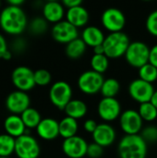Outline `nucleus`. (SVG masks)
<instances>
[{
    "label": "nucleus",
    "mask_w": 157,
    "mask_h": 158,
    "mask_svg": "<svg viewBox=\"0 0 157 158\" xmlns=\"http://www.w3.org/2000/svg\"><path fill=\"white\" fill-rule=\"evenodd\" d=\"M8 51L9 50L7 48V44L5 37L2 34H0V58L3 59V57Z\"/></svg>",
    "instance_id": "obj_38"
},
{
    "label": "nucleus",
    "mask_w": 157,
    "mask_h": 158,
    "mask_svg": "<svg viewBox=\"0 0 157 158\" xmlns=\"http://www.w3.org/2000/svg\"><path fill=\"white\" fill-rule=\"evenodd\" d=\"M139 79L153 84L157 80V69L152 64L147 63L139 69Z\"/></svg>",
    "instance_id": "obj_30"
},
{
    "label": "nucleus",
    "mask_w": 157,
    "mask_h": 158,
    "mask_svg": "<svg viewBox=\"0 0 157 158\" xmlns=\"http://www.w3.org/2000/svg\"><path fill=\"white\" fill-rule=\"evenodd\" d=\"M155 89L152 83L146 82L141 79L133 80L129 86L130 96L136 102L141 104L151 102Z\"/></svg>",
    "instance_id": "obj_11"
},
{
    "label": "nucleus",
    "mask_w": 157,
    "mask_h": 158,
    "mask_svg": "<svg viewBox=\"0 0 157 158\" xmlns=\"http://www.w3.org/2000/svg\"><path fill=\"white\" fill-rule=\"evenodd\" d=\"M146 30L149 33L157 37V10L149 14L146 19Z\"/></svg>",
    "instance_id": "obj_34"
},
{
    "label": "nucleus",
    "mask_w": 157,
    "mask_h": 158,
    "mask_svg": "<svg viewBox=\"0 0 157 158\" xmlns=\"http://www.w3.org/2000/svg\"><path fill=\"white\" fill-rule=\"evenodd\" d=\"M31 100L25 92L14 91L10 93L6 99V107L12 115H21L30 106Z\"/></svg>",
    "instance_id": "obj_14"
},
{
    "label": "nucleus",
    "mask_w": 157,
    "mask_h": 158,
    "mask_svg": "<svg viewBox=\"0 0 157 158\" xmlns=\"http://www.w3.org/2000/svg\"><path fill=\"white\" fill-rule=\"evenodd\" d=\"M104 154V147L101 145L93 143L88 145L87 149V156L90 158H100Z\"/></svg>",
    "instance_id": "obj_35"
},
{
    "label": "nucleus",
    "mask_w": 157,
    "mask_h": 158,
    "mask_svg": "<svg viewBox=\"0 0 157 158\" xmlns=\"http://www.w3.org/2000/svg\"><path fill=\"white\" fill-rule=\"evenodd\" d=\"M51 34L55 41L66 44L79 38L78 28L73 26L68 20H62L58 23L54 24Z\"/></svg>",
    "instance_id": "obj_12"
},
{
    "label": "nucleus",
    "mask_w": 157,
    "mask_h": 158,
    "mask_svg": "<svg viewBox=\"0 0 157 158\" xmlns=\"http://www.w3.org/2000/svg\"><path fill=\"white\" fill-rule=\"evenodd\" d=\"M141 136L147 143V144L155 143H157V127L152 125L143 129Z\"/></svg>",
    "instance_id": "obj_33"
},
{
    "label": "nucleus",
    "mask_w": 157,
    "mask_h": 158,
    "mask_svg": "<svg viewBox=\"0 0 157 158\" xmlns=\"http://www.w3.org/2000/svg\"><path fill=\"white\" fill-rule=\"evenodd\" d=\"M16 139L8 134L0 135V157H9L15 153Z\"/></svg>",
    "instance_id": "obj_27"
},
{
    "label": "nucleus",
    "mask_w": 157,
    "mask_h": 158,
    "mask_svg": "<svg viewBox=\"0 0 157 158\" xmlns=\"http://www.w3.org/2000/svg\"><path fill=\"white\" fill-rule=\"evenodd\" d=\"M97 126H98V124H97V122H96L94 119H87V120L84 122V125H83L84 130H85L87 132L92 133V134L94 132V131L96 130Z\"/></svg>",
    "instance_id": "obj_36"
},
{
    "label": "nucleus",
    "mask_w": 157,
    "mask_h": 158,
    "mask_svg": "<svg viewBox=\"0 0 157 158\" xmlns=\"http://www.w3.org/2000/svg\"><path fill=\"white\" fill-rule=\"evenodd\" d=\"M0 158H9V157H0Z\"/></svg>",
    "instance_id": "obj_43"
},
{
    "label": "nucleus",
    "mask_w": 157,
    "mask_h": 158,
    "mask_svg": "<svg viewBox=\"0 0 157 158\" xmlns=\"http://www.w3.org/2000/svg\"><path fill=\"white\" fill-rule=\"evenodd\" d=\"M101 21L104 28L110 33L119 32L122 31L126 25V17L120 9L109 7L103 12Z\"/></svg>",
    "instance_id": "obj_8"
},
{
    "label": "nucleus",
    "mask_w": 157,
    "mask_h": 158,
    "mask_svg": "<svg viewBox=\"0 0 157 158\" xmlns=\"http://www.w3.org/2000/svg\"><path fill=\"white\" fill-rule=\"evenodd\" d=\"M14 86L21 92H28L36 85L34 81V71L25 66L17 67L11 74Z\"/></svg>",
    "instance_id": "obj_10"
},
{
    "label": "nucleus",
    "mask_w": 157,
    "mask_h": 158,
    "mask_svg": "<svg viewBox=\"0 0 157 158\" xmlns=\"http://www.w3.org/2000/svg\"><path fill=\"white\" fill-rule=\"evenodd\" d=\"M67 117L72 118L76 120L82 118L88 111L86 104L80 99H72L64 109Z\"/></svg>",
    "instance_id": "obj_22"
},
{
    "label": "nucleus",
    "mask_w": 157,
    "mask_h": 158,
    "mask_svg": "<svg viewBox=\"0 0 157 158\" xmlns=\"http://www.w3.org/2000/svg\"><path fill=\"white\" fill-rule=\"evenodd\" d=\"M86 44L81 38H77L66 45V55L70 59H78L81 57L86 51Z\"/></svg>",
    "instance_id": "obj_24"
},
{
    "label": "nucleus",
    "mask_w": 157,
    "mask_h": 158,
    "mask_svg": "<svg viewBox=\"0 0 157 158\" xmlns=\"http://www.w3.org/2000/svg\"><path fill=\"white\" fill-rule=\"evenodd\" d=\"M66 18L67 20L73 26H75L76 28H80L85 26L88 23L90 19V14L88 10L81 5L68 9L66 12Z\"/></svg>",
    "instance_id": "obj_19"
},
{
    "label": "nucleus",
    "mask_w": 157,
    "mask_h": 158,
    "mask_svg": "<svg viewBox=\"0 0 157 158\" xmlns=\"http://www.w3.org/2000/svg\"><path fill=\"white\" fill-rule=\"evenodd\" d=\"M43 15L47 22L58 23L65 15V6L57 1H49L43 6Z\"/></svg>",
    "instance_id": "obj_18"
},
{
    "label": "nucleus",
    "mask_w": 157,
    "mask_h": 158,
    "mask_svg": "<svg viewBox=\"0 0 157 158\" xmlns=\"http://www.w3.org/2000/svg\"><path fill=\"white\" fill-rule=\"evenodd\" d=\"M0 6H1V3H0Z\"/></svg>",
    "instance_id": "obj_44"
},
{
    "label": "nucleus",
    "mask_w": 157,
    "mask_h": 158,
    "mask_svg": "<svg viewBox=\"0 0 157 158\" xmlns=\"http://www.w3.org/2000/svg\"><path fill=\"white\" fill-rule=\"evenodd\" d=\"M30 30L34 34H42L47 30V21L44 18H35L30 24Z\"/></svg>",
    "instance_id": "obj_32"
},
{
    "label": "nucleus",
    "mask_w": 157,
    "mask_h": 158,
    "mask_svg": "<svg viewBox=\"0 0 157 158\" xmlns=\"http://www.w3.org/2000/svg\"><path fill=\"white\" fill-rule=\"evenodd\" d=\"M105 81L103 74L93 70H87L81 73L78 79V87L85 94H95L101 92Z\"/></svg>",
    "instance_id": "obj_6"
},
{
    "label": "nucleus",
    "mask_w": 157,
    "mask_h": 158,
    "mask_svg": "<svg viewBox=\"0 0 157 158\" xmlns=\"http://www.w3.org/2000/svg\"><path fill=\"white\" fill-rule=\"evenodd\" d=\"M119 124L121 130L126 135L140 134L143 131V120L138 111L134 109H128L121 113L119 117Z\"/></svg>",
    "instance_id": "obj_9"
},
{
    "label": "nucleus",
    "mask_w": 157,
    "mask_h": 158,
    "mask_svg": "<svg viewBox=\"0 0 157 158\" xmlns=\"http://www.w3.org/2000/svg\"><path fill=\"white\" fill-rule=\"evenodd\" d=\"M151 103H152V104L157 108V90L156 91H155V93H154V94H153V97H152V99H151Z\"/></svg>",
    "instance_id": "obj_42"
},
{
    "label": "nucleus",
    "mask_w": 157,
    "mask_h": 158,
    "mask_svg": "<svg viewBox=\"0 0 157 158\" xmlns=\"http://www.w3.org/2000/svg\"><path fill=\"white\" fill-rule=\"evenodd\" d=\"M51 81H52V76L48 70L41 69L34 71V81L36 85L46 86L51 82Z\"/></svg>",
    "instance_id": "obj_31"
},
{
    "label": "nucleus",
    "mask_w": 157,
    "mask_h": 158,
    "mask_svg": "<svg viewBox=\"0 0 157 158\" xmlns=\"http://www.w3.org/2000/svg\"><path fill=\"white\" fill-rule=\"evenodd\" d=\"M87 142L81 136L65 139L62 143L63 153L69 158H82L87 156Z\"/></svg>",
    "instance_id": "obj_15"
},
{
    "label": "nucleus",
    "mask_w": 157,
    "mask_h": 158,
    "mask_svg": "<svg viewBox=\"0 0 157 158\" xmlns=\"http://www.w3.org/2000/svg\"><path fill=\"white\" fill-rule=\"evenodd\" d=\"M97 112L99 117L105 122H111L121 115V106L116 98L103 97L98 104Z\"/></svg>",
    "instance_id": "obj_13"
},
{
    "label": "nucleus",
    "mask_w": 157,
    "mask_h": 158,
    "mask_svg": "<svg viewBox=\"0 0 157 158\" xmlns=\"http://www.w3.org/2000/svg\"><path fill=\"white\" fill-rule=\"evenodd\" d=\"M92 70L100 74L105 73L109 67V58L105 55H94L91 59Z\"/></svg>",
    "instance_id": "obj_29"
},
{
    "label": "nucleus",
    "mask_w": 157,
    "mask_h": 158,
    "mask_svg": "<svg viewBox=\"0 0 157 158\" xmlns=\"http://www.w3.org/2000/svg\"><path fill=\"white\" fill-rule=\"evenodd\" d=\"M20 118L28 129H36L38 125L40 124L41 120L43 119L41 118V115L38 110L32 107H29L27 110H25L21 115Z\"/></svg>",
    "instance_id": "obj_25"
},
{
    "label": "nucleus",
    "mask_w": 157,
    "mask_h": 158,
    "mask_svg": "<svg viewBox=\"0 0 157 158\" xmlns=\"http://www.w3.org/2000/svg\"><path fill=\"white\" fill-rule=\"evenodd\" d=\"M93 53H94V55H105L104 45L101 44V45H98V46L94 47L93 48Z\"/></svg>",
    "instance_id": "obj_40"
},
{
    "label": "nucleus",
    "mask_w": 157,
    "mask_h": 158,
    "mask_svg": "<svg viewBox=\"0 0 157 158\" xmlns=\"http://www.w3.org/2000/svg\"><path fill=\"white\" fill-rule=\"evenodd\" d=\"M120 91V83L117 79L108 78L105 79L101 88V94L105 98H116Z\"/></svg>",
    "instance_id": "obj_26"
},
{
    "label": "nucleus",
    "mask_w": 157,
    "mask_h": 158,
    "mask_svg": "<svg viewBox=\"0 0 157 158\" xmlns=\"http://www.w3.org/2000/svg\"><path fill=\"white\" fill-rule=\"evenodd\" d=\"M138 112L143 121L152 122L157 118V108L151 102L141 104Z\"/></svg>",
    "instance_id": "obj_28"
},
{
    "label": "nucleus",
    "mask_w": 157,
    "mask_h": 158,
    "mask_svg": "<svg viewBox=\"0 0 157 158\" xmlns=\"http://www.w3.org/2000/svg\"><path fill=\"white\" fill-rule=\"evenodd\" d=\"M117 134L115 129L108 123L98 124L96 130L93 133V143L101 145L102 147H107L111 145L116 140Z\"/></svg>",
    "instance_id": "obj_16"
},
{
    "label": "nucleus",
    "mask_w": 157,
    "mask_h": 158,
    "mask_svg": "<svg viewBox=\"0 0 157 158\" xmlns=\"http://www.w3.org/2000/svg\"><path fill=\"white\" fill-rule=\"evenodd\" d=\"M150 47L143 42L136 41L130 44L125 54L126 61L133 68L141 69L143 66L149 63Z\"/></svg>",
    "instance_id": "obj_4"
},
{
    "label": "nucleus",
    "mask_w": 157,
    "mask_h": 158,
    "mask_svg": "<svg viewBox=\"0 0 157 158\" xmlns=\"http://www.w3.org/2000/svg\"><path fill=\"white\" fill-rule=\"evenodd\" d=\"M40 152V145L32 136L24 134L16 139L15 154L19 158H38Z\"/></svg>",
    "instance_id": "obj_7"
},
{
    "label": "nucleus",
    "mask_w": 157,
    "mask_h": 158,
    "mask_svg": "<svg viewBox=\"0 0 157 158\" xmlns=\"http://www.w3.org/2000/svg\"><path fill=\"white\" fill-rule=\"evenodd\" d=\"M24 3L23 0H9L8 5L13 6H20Z\"/></svg>",
    "instance_id": "obj_41"
},
{
    "label": "nucleus",
    "mask_w": 157,
    "mask_h": 158,
    "mask_svg": "<svg viewBox=\"0 0 157 158\" xmlns=\"http://www.w3.org/2000/svg\"><path fill=\"white\" fill-rule=\"evenodd\" d=\"M62 4H63V6L69 9V8H72V7H76V6H81L82 5V1L81 0H64L62 2Z\"/></svg>",
    "instance_id": "obj_39"
},
{
    "label": "nucleus",
    "mask_w": 157,
    "mask_h": 158,
    "mask_svg": "<svg viewBox=\"0 0 157 158\" xmlns=\"http://www.w3.org/2000/svg\"><path fill=\"white\" fill-rule=\"evenodd\" d=\"M71 97L72 89L67 81H56L49 90V99L51 103L58 109L64 110L67 105L72 100Z\"/></svg>",
    "instance_id": "obj_5"
},
{
    "label": "nucleus",
    "mask_w": 157,
    "mask_h": 158,
    "mask_svg": "<svg viewBox=\"0 0 157 158\" xmlns=\"http://www.w3.org/2000/svg\"><path fill=\"white\" fill-rule=\"evenodd\" d=\"M81 39L87 46L96 47L104 44L105 36L101 29L96 26H88L86 27L81 34Z\"/></svg>",
    "instance_id": "obj_21"
},
{
    "label": "nucleus",
    "mask_w": 157,
    "mask_h": 158,
    "mask_svg": "<svg viewBox=\"0 0 157 158\" xmlns=\"http://www.w3.org/2000/svg\"><path fill=\"white\" fill-rule=\"evenodd\" d=\"M149 63L152 64L154 67L157 69V44H155L150 49V56H149Z\"/></svg>",
    "instance_id": "obj_37"
},
{
    "label": "nucleus",
    "mask_w": 157,
    "mask_h": 158,
    "mask_svg": "<svg viewBox=\"0 0 157 158\" xmlns=\"http://www.w3.org/2000/svg\"><path fill=\"white\" fill-rule=\"evenodd\" d=\"M130 42L123 31L109 33L104 41L105 55L108 58H118L125 56Z\"/></svg>",
    "instance_id": "obj_3"
},
{
    "label": "nucleus",
    "mask_w": 157,
    "mask_h": 158,
    "mask_svg": "<svg viewBox=\"0 0 157 158\" xmlns=\"http://www.w3.org/2000/svg\"><path fill=\"white\" fill-rule=\"evenodd\" d=\"M1 29L12 35H18L24 31L27 27V17L20 6L8 5L0 13Z\"/></svg>",
    "instance_id": "obj_1"
},
{
    "label": "nucleus",
    "mask_w": 157,
    "mask_h": 158,
    "mask_svg": "<svg viewBox=\"0 0 157 158\" xmlns=\"http://www.w3.org/2000/svg\"><path fill=\"white\" fill-rule=\"evenodd\" d=\"M78 129V121L72 118L66 116L59 122V135L64 139H68L76 136Z\"/></svg>",
    "instance_id": "obj_23"
},
{
    "label": "nucleus",
    "mask_w": 157,
    "mask_h": 158,
    "mask_svg": "<svg viewBox=\"0 0 157 158\" xmlns=\"http://www.w3.org/2000/svg\"><path fill=\"white\" fill-rule=\"evenodd\" d=\"M4 128L6 134L17 139L25 133L26 127L19 115H10L4 121Z\"/></svg>",
    "instance_id": "obj_20"
},
{
    "label": "nucleus",
    "mask_w": 157,
    "mask_h": 158,
    "mask_svg": "<svg viewBox=\"0 0 157 158\" xmlns=\"http://www.w3.org/2000/svg\"><path fill=\"white\" fill-rule=\"evenodd\" d=\"M38 135L46 141H52L59 136V122L52 118H43L36 128Z\"/></svg>",
    "instance_id": "obj_17"
},
{
    "label": "nucleus",
    "mask_w": 157,
    "mask_h": 158,
    "mask_svg": "<svg viewBox=\"0 0 157 158\" xmlns=\"http://www.w3.org/2000/svg\"><path fill=\"white\" fill-rule=\"evenodd\" d=\"M120 158H146L147 143L141 134L125 135L118 143Z\"/></svg>",
    "instance_id": "obj_2"
}]
</instances>
